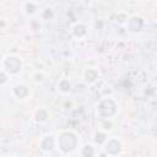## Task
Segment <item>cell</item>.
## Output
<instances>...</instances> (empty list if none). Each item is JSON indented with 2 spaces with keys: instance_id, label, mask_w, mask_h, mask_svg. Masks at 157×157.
Returning a JSON list of instances; mask_svg holds the SVG:
<instances>
[{
  "instance_id": "cell-1",
  "label": "cell",
  "mask_w": 157,
  "mask_h": 157,
  "mask_svg": "<svg viewBox=\"0 0 157 157\" xmlns=\"http://www.w3.org/2000/svg\"><path fill=\"white\" fill-rule=\"evenodd\" d=\"M6 66L11 72H16L20 69V61L16 58H10V60L6 61Z\"/></svg>"
}]
</instances>
